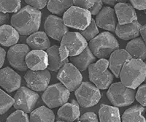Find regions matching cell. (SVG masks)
Returning <instances> with one entry per match:
<instances>
[{"mask_svg":"<svg viewBox=\"0 0 146 122\" xmlns=\"http://www.w3.org/2000/svg\"><path fill=\"white\" fill-rule=\"evenodd\" d=\"M51 75L48 70H27L24 75V80L27 87L35 91H43L49 86Z\"/></svg>","mask_w":146,"mask_h":122,"instance_id":"7c38bea8","label":"cell"},{"mask_svg":"<svg viewBox=\"0 0 146 122\" xmlns=\"http://www.w3.org/2000/svg\"><path fill=\"white\" fill-rule=\"evenodd\" d=\"M15 102L14 98L10 97L2 89H0V114L7 113Z\"/></svg>","mask_w":146,"mask_h":122,"instance_id":"1f68e13d","label":"cell"},{"mask_svg":"<svg viewBox=\"0 0 146 122\" xmlns=\"http://www.w3.org/2000/svg\"><path fill=\"white\" fill-rule=\"evenodd\" d=\"M129 0H102L103 3L108 5L110 7H114L116 4L120 2H127Z\"/></svg>","mask_w":146,"mask_h":122,"instance_id":"60d3db41","label":"cell"},{"mask_svg":"<svg viewBox=\"0 0 146 122\" xmlns=\"http://www.w3.org/2000/svg\"><path fill=\"white\" fill-rule=\"evenodd\" d=\"M126 50L131 58L145 60L146 59V44L142 37L131 40L126 46Z\"/></svg>","mask_w":146,"mask_h":122,"instance_id":"cb8c5ba5","label":"cell"},{"mask_svg":"<svg viewBox=\"0 0 146 122\" xmlns=\"http://www.w3.org/2000/svg\"><path fill=\"white\" fill-rule=\"evenodd\" d=\"M59 45V55L62 61L80 54L88 46L86 40L80 32H67L62 37Z\"/></svg>","mask_w":146,"mask_h":122,"instance_id":"277c9868","label":"cell"},{"mask_svg":"<svg viewBox=\"0 0 146 122\" xmlns=\"http://www.w3.org/2000/svg\"><path fill=\"white\" fill-rule=\"evenodd\" d=\"M144 13H145V15H146V10H144Z\"/></svg>","mask_w":146,"mask_h":122,"instance_id":"f6af8a7d","label":"cell"},{"mask_svg":"<svg viewBox=\"0 0 146 122\" xmlns=\"http://www.w3.org/2000/svg\"><path fill=\"white\" fill-rule=\"evenodd\" d=\"M69 60L70 63L72 64L78 70H79L80 72H83L86 70L90 64L96 62V57L91 52L89 47L87 46L78 55L70 56Z\"/></svg>","mask_w":146,"mask_h":122,"instance_id":"44dd1931","label":"cell"},{"mask_svg":"<svg viewBox=\"0 0 146 122\" xmlns=\"http://www.w3.org/2000/svg\"><path fill=\"white\" fill-rule=\"evenodd\" d=\"M27 43L32 50H47L50 46V42L48 36L45 32H34L29 35Z\"/></svg>","mask_w":146,"mask_h":122,"instance_id":"603a6c76","label":"cell"},{"mask_svg":"<svg viewBox=\"0 0 146 122\" xmlns=\"http://www.w3.org/2000/svg\"><path fill=\"white\" fill-rule=\"evenodd\" d=\"M75 95L79 105L82 107H93L101 99L100 89L90 82H82L75 91Z\"/></svg>","mask_w":146,"mask_h":122,"instance_id":"9c48e42d","label":"cell"},{"mask_svg":"<svg viewBox=\"0 0 146 122\" xmlns=\"http://www.w3.org/2000/svg\"><path fill=\"white\" fill-rule=\"evenodd\" d=\"M145 108L142 105H135L125 110L121 117V121L123 122H146V119L143 115Z\"/></svg>","mask_w":146,"mask_h":122,"instance_id":"4316f807","label":"cell"},{"mask_svg":"<svg viewBox=\"0 0 146 122\" xmlns=\"http://www.w3.org/2000/svg\"><path fill=\"white\" fill-rule=\"evenodd\" d=\"M134 8L138 10H146V0H129Z\"/></svg>","mask_w":146,"mask_h":122,"instance_id":"f35d334b","label":"cell"},{"mask_svg":"<svg viewBox=\"0 0 146 122\" xmlns=\"http://www.w3.org/2000/svg\"><path fill=\"white\" fill-rule=\"evenodd\" d=\"M19 40V33L13 26L4 24L0 27V44L10 47L17 44Z\"/></svg>","mask_w":146,"mask_h":122,"instance_id":"d4e9b609","label":"cell"},{"mask_svg":"<svg viewBox=\"0 0 146 122\" xmlns=\"http://www.w3.org/2000/svg\"><path fill=\"white\" fill-rule=\"evenodd\" d=\"M79 121H86V122H97L99 121L98 117L96 113L93 112L85 113L79 118Z\"/></svg>","mask_w":146,"mask_h":122,"instance_id":"74e56055","label":"cell"},{"mask_svg":"<svg viewBox=\"0 0 146 122\" xmlns=\"http://www.w3.org/2000/svg\"><path fill=\"white\" fill-rule=\"evenodd\" d=\"M80 33L86 40L87 42H89L90 40L94 38L97 34H100L98 27L96 26V22L94 19H91V21L89 25L83 30H80Z\"/></svg>","mask_w":146,"mask_h":122,"instance_id":"d6a6232c","label":"cell"},{"mask_svg":"<svg viewBox=\"0 0 146 122\" xmlns=\"http://www.w3.org/2000/svg\"><path fill=\"white\" fill-rule=\"evenodd\" d=\"M72 5L73 0H49L47 4V7L53 14L61 15Z\"/></svg>","mask_w":146,"mask_h":122,"instance_id":"f546056e","label":"cell"},{"mask_svg":"<svg viewBox=\"0 0 146 122\" xmlns=\"http://www.w3.org/2000/svg\"><path fill=\"white\" fill-rule=\"evenodd\" d=\"M21 7V0H0V11L4 13H17Z\"/></svg>","mask_w":146,"mask_h":122,"instance_id":"4dcf8cb0","label":"cell"},{"mask_svg":"<svg viewBox=\"0 0 146 122\" xmlns=\"http://www.w3.org/2000/svg\"><path fill=\"white\" fill-rule=\"evenodd\" d=\"M70 97V91L62 83H58L48 86L42 95V99L48 107L55 108L68 102Z\"/></svg>","mask_w":146,"mask_h":122,"instance_id":"ba28073f","label":"cell"},{"mask_svg":"<svg viewBox=\"0 0 146 122\" xmlns=\"http://www.w3.org/2000/svg\"><path fill=\"white\" fill-rule=\"evenodd\" d=\"M139 34H141L142 38L144 40L145 43L146 44V24L142 26L139 30Z\"/></svg>","mask_w":146,"mask_h":122,"instance_id":"ee69618b","label":"cell"},{"mask_svg":"<svg viewBox=\"0 0 146 122\" xmlns=\"http://www.w3.org/2000/svg\"><path fill=\"white\" fill-rule=\"evenodd\" d=\"M145 64H146V62H145ZM145 82H146V77H145Z\"/></svg>","mask_w":146,"mask_h":122,"instance_id":"bcb514c9","label":"cell"},{"mask_svg":"<svg viewBox=\"0 0 146 122\" xmlns=\"http://www.w3.org/2000/svg\"><path fill=\"white\" fill-rule=\"evenodd\" d=\"M29 121L53 122L55 121L54 113L50 107L41 106L30 113Z\"/></svg>","mask_w":146,"mask_h":122,"instance_id":"f1b7e54d","label":"cell"},{"mask_svg":"<svg viewBox=\"0 0 146 122\" xmlns=\"http://www.w3.org/2000/svg\"><path fill=\"white\" fill-rule=\"evenodd\" d=\"M7 122L12 121H22L28 122L29 121V117L27 113L21 110H17L16 111L10 114L7 119Z\"/></svg>","mask_w":146,"mask_h":122,"instance_id":"836d02e7","label":"cell"},{"mask_svg":"<svg viewBox=\"0 0 146 122\" xmlns=\"http://www.w3.org/2000/svg\"><path fill=\"white\" fill-rule=\"evenodd\" d=\"M41 19V11L28 5L15 13L10 22L19 34L27 36L39 30Z\"/></svg>","mask_w":146,"mask_h":122,"instance_id":"6da1fadb","label":"cell"},{"mask_svg":"<svg viewBox=\"0 0 146 122\" xmlns=\"http://www.w3.org/2000/svg\"><path fill=\"white\" fill-rule=\"evenodd\" d=\"M39 94L29 87L21 86L16 90L14 95L15 102L13 106L17 110H21L27 113H30L35 108L39 100Z\"/></svg>","mask_w":146,"mask_h":122,"instance_id":"30bf717a","label":"cell"},{"mask_svg":"<svg viewBox=\"0 0 146 122\" xmlns=\"http://www.w3.org/2000/svg\"><path fill=\"white\" fill-rule=\"evenodd\" d=\"M135 99L140 103V105L146 107V84L138 86L135 94Z\"/></svg>","mask_w":146,"mask_h":122,"instance_id":"e575fe53","label":"cell"},{"mask_svg":"<svg viewBox=\"0 0 146 122\" xmlns=\"http://www.w3.org/2000/svg\"><path fill=\"white\" fill-rule=\"evenodd\" d=\"M109 62L107 59H100L88 66V78L97 88L105 90L109 88L114 75L108 70Z\"/></svg>","mask_w":146,"mask_h":122,"instance_id":"5b68a950","label":"cell"},{"mask_svg":"<svg viewBox=\"0 0 146 122\" xmlns=\"http://www.w3.org/2000/svg\"><path fill=\"white\" fill-rule=\"evenodd\" d=\"M58 121H75L79 120L80 115V106H78L73 103H64L58 109Z\"/></svg>","mask_w":146,"mask_h":122,"instance_id":"7402d4cb","label":"cell"},{"mask_svg":"<svg viewBox=\"0 0 146 122\" xmlns=\"http://www.w3.org/2000/svg\"><path fill=\"white\" fill-rule=\"evenodd\" d=\"M103 7V2L102 0H96L95 1L94 5H93V7L89 9V11L91 12L92 15H96L99 13L101 9Z\"/></svg>","mask_w":146,"mask_h":122,"instance_id":"ab89813d","label":"cell"},{"mask_svg":"<svg viewBox=\"0 0 146 122\" xmlns=\"http://www.w3.org/2000/svg\"><path fill=\"white\" fill-rule=\"evenodd\" d=\"M131 59V56L126 49H117L114 50L109 59V68L115 78H119L120 72L125 62Z\"/></svg>","mask_w":146,"mask_h":122,"instance_id":"ac0fdd59","label":"cell"},{"mask_svg":"<svg viewBox=\"0 0 146 122\" xmlns=\"http://www.w3.org/2000/svg\"><path fill=\"white\" fill-rule=\"evenodd\" d=\"M58 48H59V46L56 45L50 46L46 50L48 56V66L47 69L49 71H52V72L58 71L65 64L70 62L68 58L63 61L61 59Z\"/></svg>","mask_w":146,"mask_h":122,"instance_id":"484cf974","label":"cell"},{"mask_svg":"<svg viewBox=\"0 0 146 122\" xmlns=\"http://www.w3.org/2000/svg\"><path fill=\"white\" fill-rule=\"evenodd\" d=\"M146 77V64L139 59H129L125 62L120 72L121 82L126 86L136 89L145 81Z\"/></svg>","mask_w":146,"mask_h":122,"instance_id":"7a4b0ae2","label":"cell"},{"mask_svg":"<svg viewBox=\"0 0 146 122\" xmlns=\"http://www.w3.org/2000/svg\"><path fill=\"white\" fill-rule=\"evenodd\" d=\"M24 1L30 6L38 10H41L46 6L49 0H24Z\"/></svg>","mask_w":146,"mask_h":122,"instance_id":"8d00e7d4","label":"cell"},{"mask_svg":"<svg viewBox=\"0 0 146 122\" xmlns=\"http://www.w3.org/2000/svg\"><path fill=\"white\" fill-rule=\"evenodd\" d=\"M96 0H73V5L80 8L89 10L93 7Z\"/></svg>","mask_w":146,"mask_h":122,"instance_id":"d590c367","label":"cell"},{"mask_svg":"<svg viewBox=\"0 0 146 122\" xmlns=\"http://www.w3.org/2000/svg\"><path fill=\"white\" fill-rule=\"evenodd\" d=\"M100 121L102 122L121 121L120 111L118 107L108 105H101L99 110Z\"/></svg>","mask_w":146,"mask_h":122,"instance_id":"83f0119b","label":"cell"},{"mask_svg":"<svg viewBox=\"0 0 146 122\" xmlns=\"http://www.w3.org/2000/svg\"><path fill=\"white\" fill-rule=\"evenodd\" d=\"M106 94L113 106L126 107L134 102L136 91L126 86L121 82H117L110 86Z\"/></svg>","mask_w":146,"mask_h":122,"instance_id":"8992f818","label":"cell"},{"mask_svg":"<svg viewBox=\"0 0 146 122\" xmlns=\"http://www.w3.org/2000/svg\"><path fill=\"white\" fill-rule=\"evenodd\" d=\"M96 26L108 32H114L118 24L115 12L110 6L102 7L95 19Z\"/></svg>","mask_w":146,"mask_h":122,"instance_id":"9a60e30c","label":"cell"},{"mask_svg":"<svg viewBox=\"0 0 146 122\" xmlns=\"http://www.w3.org/2000/svg\"><path fill=\"white\" fill-rule=\"evenodd\" d=\"M21 84V77L9 67L0 70V86L9 93L19 89Z\"/></svg>","mask_w":146,"mask_h":122,"instance_id":"2e32d148","label":"cell"},{"mask_svg":"<svg viewBox=\"0 0 146 122\" xmlns=\"http://www.w3.org/2000/svg\"><path fill=\"white\" fill-rule=\"evenodd\" d=\"M44 29L48 37L59 42L65 34L69 32V27L65 25L63 19L53 15L47 17L44 24Z\"/></svg>","mask_w":146,"mask_h":122,"instance_id":"5bb4252c","label":"cell"},{"mask_svg":"<svg viewBox=\"0 0 146 122\" xmlns=\"http://www.w3.org/2000/svg\"><path fill=\"white\" fill-rule=\"evenodd\" d=\"M5 56H6V51L5 49L0 47V68H2V66L4 65Z\"/></svg>","mask_w":146,"mask_h":122,"instance_id":"7bdbcfd3","label":"cell"},{"mask_svg":"<svg viewBox=\"0 0 146 122\" xmlns=\"http://www.w3.org/2000/svg\"><path fill=\"white\" fill-rule=\"evenodd\" d=\"M26 64L32 70H42L48 68V56L43 50H30L26 56Z\"/></svg>","mask_w":146,"mask_h":122,"instance_id":"e0dca14e","label":"cell"},{"mask_svg":"<svg viewBox=\"0 0 146 122\" xmlns=\"http://www.w3.org/2000/svg\"><path fill=\"white\" fill-rule=\"evenodd\" d=\"M9 21L8 13H4L0 11V27L4 24H6Z\"/></svg>","mask_w":146,"mask_h":122,"instance_id":"b9f144b4","label":"cell"},{"mask_svg":"<svg viewBox=\"0 0 146 122\" xmlns=\"http://www.w3.org/2000/svg\"><path fill=\"white\" fill-rule=\"evenodd\" d=\"M88 46L98 59H107L114 50L119 48V43L113 34L104 32L89 41Z\"/></svg>","mask_w":146,"mask_h":122,"instance_id":"3957f363","label":"cell"},{"mask_svg":"<svg viewBox=\"0 0 146 122\" xmlns=\"http://www.w3.org/2000/svg\"><path fill=\"white\" fill-rule=\"evenodd\" d=\"M62 19L67 27L83 30L91 23L92 15L88 10L72 5L63 14Z\"/></svg>","mask_w":146,"mask_h":122,"instance_id":"52a82bcc","label":"cell"},{"mask_svg":"<svg viewBox=\"0 0 146 122\" xmlns=\"http://www.w3.org/2000/svg\"><path fill=\"white\" fill-rule=\"evenodd\" d=\"M141 27L142 25L137 20L126 24H120L118 23L115 33L121 40H131L139 37Z\"/></svg>","mask_w":146,"mask_h":122,"instance_id":"ffe728a7","label":"cell"},{"mask_svg":"<svg viewBox=\"0 0 146 122\" xmlns=\"http://www.w3.org/2000/svg\"><path fill=\"white\" fill-rule=\"evenodd\" d=\"M118 23L120 24H126L137 20L136 11L131 4L127 2H120L114 6Z\"/></svg>","mask_w":146,"mask_h":122,"instance_id":"d6986e66","label":"cell"},{"mask_svg":"<svg viewBox=\"0 0 146 122\" xmlns=\"http://www.w3.org/2000/svg\"><path fill=\"white\" fill-rule=\"evenodd\" d=\"M57 79L70 92L75 91L83 80L80 71L72 63L67 62L58 70Z\"/></svg>","mask_w":146,"mask_h":122,"instance_id":"8fae6325","label":"cell"},{"mask_svg":"<svg viewBox=\"0 0 146 122\" xmlns=\"http://www.w3.org/2000/svg\"><path fill=\"white\" fill-rule=\"evenodd\" d=\"M29 51V47L25 44H15L10 46L7 51V59L10 65L21 72L27 71L28 67L26 64V56Z\"/></svg>","mask_w":146,"mask_h":122,"instance_id":"4fadbf2b","label":"cell"}]
</instances>
